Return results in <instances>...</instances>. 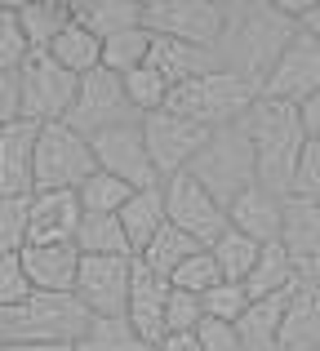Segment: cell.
Segmentation results:
<instances>
[{
  "label": "cell",
  "mask_w": 320,
  "mask_h": 351,
  "mask_svg": "<svg viewBox=\"0 0 320 351\" xmlns=\"http://www.w3.org/2000/svg\"><path fill=\"white\" fill-rule=\"evenodd\" d=\"M298 32L303 27L276 0H227V27H223V40L214 49L218 67L236 71L254 89H262V80L271 76V67L294 45Z\"/></svg>",
  "instance_id": "cell-1"
},
{
  "label": "cell",
  "mask_w": 320,
  "mask_h": 351,
  "mask_svg": "<svg viewBox=\"0 0 320 351\" xmlns=\"http://www.w3.org/2000/svg\"><path fill=\"white\" fill-rule=\"evenodd\" d=\"M254 138V160H258V187L289 196L294 191V173L298 160L307 152V129H303V112L276 98H262L254 103V112L245 116Z\"/></svg>",
  "instance_id": "cell-2"
},
{
  "label": "cell",
  "mask_w": 320,
  "mask_h": 351,
  "mask_svg": "<svg viewBox=\"0 0 320 351\" xmlns=\"http://www.w3.org/2000/svg\"><path fill=\"white\" fill-rule=\"evenodd\" d=\"M94 316L76 293H32L18 307H0V347H76Z\"/></svg>",
  "instance_id": "cell-3"
},
{
  "label": "cell",
  "mask_w": 320,
  "mask_h": 351,
  "mask_svg": "<svg viewBox=\"0 0 320 351\" xmlns=\"http://www.w3.org/2000/svg\"><path fill=\"white\" fill-rule=\"evenodd\" d=\"M187 173L218 200V205H232L236 196H245L249 187H258V160H254L249 125L241 120V125L214 129Z\"/></svg>",
  "instance_id": "cell-4"
},
{
  "label": "cell",
  "mask_w": 320,
  "mask_h": 351,
  "mask_svg": "<svg viewBox=\"0 0 320 351\" xmlns=\"http://www.w3.org/2000/svg\"><path fill=\"white\" fill-rule=\"evenodd\" d=\"M254 103H258V89L249 85V80H241L236 71L227 67H214L205 71V76L187 80V85L169 89V112L187 116L191 125L200 129H227V125H241L245 116L254 112Z\"/></svg>",
  "instance_id": "cell-5"
},
{
  "label": "cell",
  "mask_w": 320,
  "mask_h": 351,
  "mask_svg": "<svg viewBox=\"0 0 320 351\" xmlns=\"http://www.w3.org/2000/svg\"><path fill=\"white\" fill-rule=\"evenodd\" d=\"M94 173H98V160L85 134H76L67 120L40 125V138H36V191H80Z\"/></svg>",
  "instance_id": "cell-6"
},
{
  "label": "cell",
  "mask_w": 320,
  "mask_h": 351,
  "mask_svg": "<svg viewBox=\"0 0 320 351\" xmlns=\"http://www.w3.org/2000/svg\"><path fill=\"white\" fill-rule=\"evenodd\" d=\"M143 27L151 36L218 49L227 27V0H143Z\"/></svg>",
  "instance_id": "cell-7"
},
{
  "label": "cell",
  "mask_w": 320,
  "mask_h": 351,
  "mask_svg": "<svg viewBox=\"0 0 320 351\" xmlns=\"http://www.w3.org/2000/svg\"><path fill=\"white\" fill-rule=\"evenodd\" d=\"M80 76L62 71L49 53H32L18 71V98H23V120L32 125H58L67 120L71 103H76Z\"/></svg>",
  "instance_id": "cell-8"
},
{
  "label": "cell",
  "mask_w": 320,
  "mask_h": 351,
  "mask_svg": "<svg viewBox=\"0 0 320 351\" xmlns=\"http://www.w3.org/2000/svg\"><path fill=\"white\" fill-rule=\"evenodd\" d=\"M134 120H138V112H134L130 94H125V76H116V71H107V67L80 76L76 103H71V112H67V125L76 129V134L94 138V134H103V129L134 125Z\"/></svg>",
  "instance_id": "cell-9"
},
{
  "label": "cell",
  "mask_w": 320,
  "mask_h": 351,
  "mask_svg": "<svg viewBox=\"0 0 320 351\" xmlns=\"http://www.w3.org/2000/svg\"><path fill=\"white\" fill-rule=\"evenodd\" d=\"M160 191H164V209H169V227H178L182 236L200 240L205 249L232 227L227 223V205H218L191 173H173L169 182H160Z\"/></svg>",
  "instance_id": "cell-10"
},
{
  "label": "cell",
  "mask_w": 320,
  "mask_h": 351,
  "mask_svg": "<svg viewBox=\"0 0 320 351\" xmlns=\"http://www.w3.org/2000/svg\"><path fill=\"white\" fill-rule=\"evenodd\" d=\"M94 147V160L103 173L130 182L134 191H147V187H160V173L147 156V138H143V120L134 125H116V129H103V134L89 138Z\"/></svg>",
  "instance_id": "cell-11"
},
{
  "label": "cell",
  "mask_w": 320,
  "mask_h": 351,
  "mask_svg": "<svg viewBox=\"0 0 320 351\" xmlns=\"http://www.w3.org/2000/svg\"><path fill=\"white\" fill-rule=\"evenodd\" d=\"M143 138H147V156L156 165L160 182H169L173 173H187L191 160L200 156V147L209 143V129L191 125L187 116L178 112H156V116H143Z\"/></svg>",
  "instance_id": "cell-12"
},
{
  "label": "cell",
  "mask_w": 320,
  "mask_h": 351,
  "mask_svg": "<svg viewBox=\"0 0 320 351\" xmlns=\"http://www.w3.org/2000/svg\"><path fill=\"white\" fill-rule=\"evenodd\" d=\"M130 280H134V258H80L76 298L85 302L89 316L116 320L130 307Z\"/></svg>",
  "instance_id": "cell-13"
},
{
  "label": "cell",
  "mask_w": 320,
  "mask_h": 351,
  "mask_svg": "<svg viewBox=\"0 0 320 351\" xmlns=\"http://www.w3.org/2000/svg\"><path fill=\"white\" fill-rule=\"evenodd\" d=\"M258 94L276 98V103H289V107H303L307 98L320 94V45L307 32L294 36V45L280 53V62L271 67V76L262 80Z\"/></svg>",
  "instance_id": "cell-14"
},
{
  "label": "cell",
  "mask_w": 320,
  "mask_h": 351,
  "mask_svg": "<svg viewBox=\"0 0 320 351\" xmlns=\"http://www.w3.org/2000/svg\"><path fill=\"white\" fill-rule=\"evenodd\" d=\"M164 311H169V280L156 276L147 263L134 258V280H130V307H125V320L134 325V334L143 338L151 351L164 343Z\"/></svg>",
  "instance_id": "cell-15"
},
{
  "label": "cell",
  "mask_w": 320,
  "mask_h": 351,
  "mask_svg": "<svg viewBox=\"0 0 320 351\" xmlns=\"http://www.w3.org/2000/svg\"><path fill=\"white\" fill-rule=\"evenodd\" d=\"M80 218L85 209L76 191H36L27 209V245H76Z\"/></svg>",
  "instance_id": "cell-16"
},
{
  "label": "cell",
  "mask_w": 320,
  "mask_h": 351,
  "mask_svg": "<svg viewBox=\"0 0 320 351\" xmlns=\"http://www.w3.org/2000/svg\"><path fill=\"white\" fill-rule=\"evenodd\" d=\"M36 138L40 125L14 120L0 129V196H32L36 191Z\"/></svg>",
  "instance_id": "cell-17"
},
{
  "label": "cell",
  "mask_w": 320,
  "mask_h": 351,
  "mask_svg": "<svg viewBox=\"0 0 320 351\" xmlns=\"http://www.w3.org/2000/svg\"><path fill=\"white\" fill-rule=\"evenodd\" d=\"M285 249L303 280H320V200L289 196L285 200Z\"/></svg>",
  "instance_id": "cell-18"
},
{
  "label": "cell",
  "mask_w": 320,
  "mask_h": 351,
  "mask_svg": "<svg viewBox=\"0 0 320 351\" xmlns=\"http://www.w3.org/2000/svg\"><path fill=\"white\" fill-rule=\"evenodd\" d=\"M285 200L289 196H276L267 187H249L245 196L227 205V223H232V232L258 240V245H271L285 236Z\"/></svg>",
  "instance_id": "cell-19"
},
{
  "label": "cell",
  "mask_w": 320,
  "mask_h": 351,
  "mask_svg": "<svg viewBox=\"0 0 320 351\" xmlns=\"http://www.w3.org/2000/svg\"><path fill=\"white\" fill-rule=\"evenodd\" d=\"M23 267H27V276H32L36 293H76L80 249L76 245H27Z\"/></svg>",
  "instance_id": "cell-20"
},
{
  "label": "cell",
  "mask_w": 320,
  "mask_h": 351,
  "mask_svg": "<svg viewBox=\"0 0 320 351\" xmlns=\"http://www.w3.org/2000/svg\"><path fill=\"white\" fill-rule=\"evenodd\" d=\"M147 67L156 71L169 89H178V85H187V80L214 71L218 53L214 49H196V45H182V40H169V36H156V40H151V53H147Z\"/></svg>",
  "instance_id": "cell-21"
},
{
  "label": "cell",
  "mask_w": 320,
  "mask_h": 351,
  "mask_svg": "<svg viewBox=\"0 0 320 351\" xmlns=\"http://www.w3.org/2000/svg\"><path fill=\"white\" fill-rule=\"evenodd\" d=\"M276 351H320V280H303L289 293Z\"/></svg>",
  "instance_id": "cell-22"
},
{
  "label": "cell",
  "mask_w": 320,
  "mask_h": 351,
  "mask_svg": "<svg viewBox=\"0 0 320 351\" xmlns=\"http://www.w3.org/2000/svg\"><path fill=\"white\" fill-rule=\"evenodd\" d=\"M121 227H125V240H130L134 258L143 254V249L156 240L164 227H169V209H164V191L160 187H147V191H134L130 205L121 209Z\"/></svg>",
  "instance_id": "cell-23"
},
{
  "label": "cell",
  "mask_w": 320,
  "mask_h": 351,
  "mask_svg": "<svg viewBox=\"0 0 320 351\" xmlns=\"http://www.w3.org/2000/svg\"><path fill=\"white\" fill-rule=\"evenodd\" d=\"M298 285H303V276H298L285 240H271V245L258 249V263H254L245 289H249V298L258 302V298H276V293H294Z\"/></svg>",
  "instance_id": "cell-24"
},
{
  "label": "cell",
  "mask_w": 320,
  "mask_h": 351,
  "mask_svg": "<svg viewBox=\"0 0 320 351\" xmlns=\"http://www.w3.org/2000/svg\"><path fill=\"white\" fill-rule=\"evenodd\" d=\"M71 14L98 40H112V36H125V32L143 27V0H76Z\"/></svg>",
  "instance_id": "cell-25"
},
{
  "label": "cell",
  "mask_w": 320,
  "mask_h": 351,
  "mask_svg": "<svg viewBox=\"0 0 320 351\" xmlns=\"http://www.w3.org/2000/svg\"><path fill=\"white\" fill-rule=\"evenodd\" d=\"M71 18L76 14H71L67 0H23V5H18V23H23V32H27L32 53L49 49V45L71 27Z\"/></svg>",
  "instance_id": "cell-26"
},
{
  "label": "cell",
  "mask_w": 320,
  "mask_h": 351,
  "mask_svg": "<svg viewBox=\"0 0 320 351\" xmlns=\"http://www.w3.org/2000/svg\"><path fill=\"white\" fill-rule=\"evenodd\" d=\"M289 311V293H276V298H258L249 302V311L241 316V343L245 351H276L280 347V325H285Z\"/></svg>",
  "instance_id": "cell-27"
},
{
  "label": "cell",
  "mask_w": 320,
  "mask_h": 351,
  "mask_svg": "<svg viewBox=\"0 0 320 351\" xmlns=\"http://www.w3.org/2000/svg\"><path fill=\"white\" fill-rule=\"evenodd\" d=\"M45 53H49V58L58 62L62 71H71V76H89V71L103 67V40H98L94 32H85L76 18H71V27H67V32H62Z\"/></svg>",
  "instance_id": "cell-28"
},
{
  "label": "cell",
  "mask_w": 320,
  "mask_h": 351,
  "mask_svg": "<svg viewBox=\"0 0 320 351\" xmlns=\"http://www.w3.org/2000/svg\"><path fill=\"white\" fill-rule=\"evenodd\" d=\"M76 249L80 258H134L130 240H125V227L116 214H85L76 232Z\"/></svg>",
  "instance_id": "cell-29"
},
{
  "label": "cell",
  "mask_w": 320,
  "mask_h": 351,
  "mask_svg": "<svg viewBox=\"0 0 320 351\" xmlns=\"http://www.w3.org/2000/svg\"><path fill=\"white\" fill-rule=\"evenodd\" d=\"M258 249H262L258 240H249V236H241V232H232V227H227V232L209 245V254H214L223 280L245 285V280H249V271H254V263H258Z\"/></svg>",
  "instance_id": "cell-30"
},
{
  "label": "cell",
  "mask_w": 320,
  "mask_h": 351,
  "mask_svg": "<svg viewBox=\"0 0 320 351\" xmlns=\"http://www.w3.org/2000/svg\"><path fill=\"white\" fill-rule=\"evenodd\" d=\"M200 249H205L200 240L182 236L178 227H164V232H160V236H156V240H151V245H147V249L138 254V263H147V267H151L156 276H164V280H169V276L178 271V267L187 263L191 254H200Z\"/></svg>",
  "instance_id": "cell-31"
},
{
  "label": "cell",
  "mask_w": 320,
  "mask_h": 351,
  "mask_svg": "<svg viewBox=\"0 0 320 351\" xmlns=\"http://www.w3.org/2000/svg\"><path fill=\"white\" fill-rule=\"evenodd\" d=\"M151 40H156V36H151L147 27H138V32H125V36H112V40H103V67H107V71H116V76H130V71L147 67Z\"/></svg>",
  "instance_id": "cell-32"
},
{
  "label": "cell",
  "mask_w": 320,
  "mask_h": 351,
  "mask_svg": "<svg viewBox=\"0 0 320 351\" xmlns=\"http://www.w3.org/2000/svg\"><path fill=\"white\" fill-rule=\"evenodd\" d=\"M71 351H151V347L134 334V325L125 316H116V320H98L94 316V325L85 329V338H80Z\"/></svg>",
  "instance_id": "cell-33"
},
{
  "label": "cell",
  "mask_w": 320,
  "mask_h": 351,
  "mask_svg": "<svg viewBox=\"0 0 320 351\" xmlns=\"http://www.w3.org/2000/svg\"><path fill=\"white\" fill-rule=\"evenodd\" d=\"M76 196H80V209H85V214H121V209L130 205L134 187H130V182H121V178H112V173H103V169H98L94 178H89L85 187L76 191Z\"/></svg>",
  "instance_id": "cell-34"
},
{
  "label": "cell",
  "mask_w": 320,
  "mask_h": 351,
  "mask_svg": "<svg viewBox=\"0 0 320 351\" xmlns=\"http://www.w3.org/2000/svg\"><path fill=\"white\" fill-rule=\"evenodd\" d=\"M27 58H32V45L18 23V5H0V76H18Z\"/></svg>",
  "instance_id": "cell-35"
},
{
  "label": "cell",
  "mask_w": 320,
  "mask_h": 351,
  "mask_svg": "<svg viewBox=\"0 0 320 351\" xmlns=\"http://www.w3.org/2000/svg\"><path fill=\"white\" fill-rule=\"evenodd\" d=\"M169 285H173V289H182V293H196V298H205V293H214L218 285H223V271H218L214 254H209V249H200V254H191L187 263H182L178 271L169 276Z\"/></svg>",
  "instance_id": "cell-36"
},
{
  "label": "cell",
  "mask_w": 320,
  "mask_h": 351,
  "mask_svg": "<svg viewBox=\"0 0 320 351\" xmlns=\"http://www.w3.org/2000/svg\"><path fill=\"white\" fill-rule=\"evenodd\" d=\"M125 94H130V103H134V112H138V120H143V116H156V112H164V107H169V85H164V80H160L151 67L130 71V76H125Z\"/></svg>",
  "instance_id": "cell-37"
},
{
  "label": "cell",
  "mask_w": 320,
  "mask_h": 351,
  "mask_svg": "<svg viewBox=\"0 0 320 351\" xmlns=\"http://www.w3.org/2000/svg\"><path fill=\"white\" fill-rule=\"evenodd\" d=\"M27 209L32 196H0V254L27 249Z\"/></svg>",
  "instance_id": "cell-38"
},
{
  "label": "cell",
  "mask_w": 320,
  "mask_h": 351,
  "mask_svg": "<svg viewBox=\"0 0 320 351\" xmlns=\"http://www.w3.org/2000/svg\"><path fill=\"white\" fill-rule=\"evenodd\" d=\"M249 289L245 285H232V280H223L214 293H205V316L209 320H227V325H241V316L249 311Z\"/></svg>",
  "instance_id": "cell-39"
},
{
  "label": "cell",
  "mask_w": 320,
  "mask_h": 351,
  "mask_svg": "<svg viewBox=\"0 0 320 351\" xmlns=\"http://www.w3.org/2000/svg\"><path fill=\"white\" fill-rule=\"evenodd\" d=\"M200 320H205V298L196 293H182L169 285V311H164V329L169 334H196Z\"/></svg>",
  "instance_id": "cell-40"
},
{
  "label": "cell",
  "mask_w": 320,
  "mask_h": 351,
  "mask_svg": "<svg viewBox=\"0 0 320 351\" xmlns=\"http://www.w3.org/2000/svg\"><path fill=\"white\" fill-rule=\"evenodd\" d=\"M32 276L23 267V254H0V307H18L32 298Z\"/></svg>",
  "instance_id": "cell-41"
},
{
  "label": "cell",
  "mask_w": 320,
  "mask_h": 351,
  "mask_svg": "<svg viewBox=\"0 0 320 351\" xmlns=\"http://www.w3.org/2000/svg\"><path fill=\"white\" fill-rule=\"evenodd\" d=\"M196 338H200V347L205 351H245L241 343V329L236 325H227V320H200V329H196Z\"/></svg>",
  "instance_id": "cell-42"
},
{
  "label": "cell",
  "mask_w": 320,
  "mask_h": 351,
  "mask_svg": "<svg viewBox=\"0 0 320 351\" xmlns=\"http://www.w3.org/2000/svg\"><path fill=\"white\" fill-rule=\"evenodd\" d=\"M289 196H316L320 200V143H307L303 160H298V173H294V191Z\"/></svg>",
  "instance_id": "cell-43"
},
{
  "label": "cell",
  "mask_w": 320,
  "mask_h": 351,
  "mask_svg": "<svg viewBox=\"0 0 320 351\" xmlns=\"http://www.w3.org/2000/svg\"><path fill=\"white\" fill-rule=\"evenodd\" d=\"M23 120V98H18V76H0V129Z\"/></svg>",
  "instance_id": "cell-44"
},
{
  "label": "cell",
  "mask_w": 320,
  "mask_h": 351,
  "mask_svg": "<svg viewBox=\"0 0 320 351\" xmlns=\"http://www.w3.org/2000/svg\"><path fill=\"white\" fill-rule=\"evenodd\" d=\"M298 112H303V129H307V143H320V94H316V98H307V103L298 107Z\"/></svg>",
  "instance_id": "cell-45"
},
{
  "label": "cell",
  "mask_w": 320,
  "mask_h": 351,
  "mask_svg": "<svg viewBox=\"0 0 320 351\" xmlns=\"http://www.w3.org/2000/svg\"><path fill=\"white\" fill-rule=\"evenodd\" d=\"M156 351H205V347H200L196 334H164V343Z\"/></svg>",
  "instance_id": "cell-46"
},
{
  "label": "cell",
  "mask_w": 320,
  "mask_h": 351,
  "mask_svg": "<svg viewBox=\"0 0 320 351\" xmlns=\"http://www.w3.org/2000/svg\"><path fill=\"white\" fill-rule=\"evenodd\" d=\"M303 32L320 45V0H312V9H307V18H303Z\"/></svg>",
  "instance_id": "cell-47"
},
{
  "label": "cell",
  "mask_w": 320,
  "mask_h": 351,
  "mask_svg": "<svg viewBox=\"0 0 320 351\" xmlns=\"http://www.w3.org/2000/svg\"><path fill=\"white\" fill-rule=\"evenodd\" d=\"M0 351H71V347H0Z\"/></svg>",
  "instance_id": "cell-48"
}]
</instances>
